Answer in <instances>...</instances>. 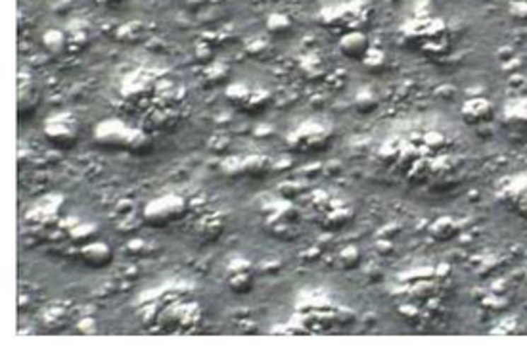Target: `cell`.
Returning <instances> with one entry per match:
<instances>
[{
	"instance_id": "obj_1",
	"label": "cell",
	"mask_w": 527,
	"mask_h": 351,
	"mask_svg": "<svg viewBox=\"0 0 527 351\" xmlns=\"http://www.w3.org/2000/svg\"><path fill=\"white\" fill-rule=\"evenodd\" d=\"M96 144L108 150H121L129 154H148L152 148L150 133L144 131V127L129 125L121 120H105L102 121L94 131Z\"/></svg>"
},
{
	"instance_id": "obj_2",
	"label": "cell",
	"mask_w": 527,
	"mask_h": 351,
	"mask_svg": "<svg viewBox=\"0 0 527 351\" xmlns=\"http://www.w3.org/2000/svg\"><path fill=\"white\" fill-rule=\"evenodd\" d=\"M265 231L278 240H294L299 234L301 226V212L290 200H277L267 206L263 215Z\"/></svg>"
},
{
	"instance_id": "obj_3",
	"label": "cell",
	"mask_w": 527,
	"mask_h": 351,
	"mask_svg": "<svg viewBox=\"0 0 527 351\" xmlns=\"http://www.w3.org/2000/svg\"><path fill=\"white\" fill-rule=\"evenodd\" d=\"M156 318L163 330L175 332V334H192L196 332V326L202 321V311H199L198 304L194 301L177 299L165 305Z\"/></svg>"
},
{
	"instance_id": "obj_4",
	"label": "cell",
	"mask_w": 527,
	"mask_h": 351,
	"mask_svg": "<svg viewBox=\"0 0 527 351\" xmlns=\"http://www.w3.org/2000/svg\"><path fill=\"white\" fill-rule=\"evenodd\" d=\"M330 142H332V129L316 121H305L296 127L286 139L288 150L301 156L323 152L328 148Z\"/></svg>"
},
{
	"instance_id": "obj_5",
	"label": "cell",
	"mask_w": 527,
	"mask_h": 351,
	"mask_svg": "<svg viewBox=\"0 0 527 351\" xmlns=\"http://www.w3.org/2000/svg\"><path fill=\"white\" fill-rule=\"evenodd\" d=\"M190 206L183 196L178 194H163L159 198L150 200L142 209V219L148 226L163 229L175 221H180L188 213Z\"/></svg>"
},
{
	"instance_id": "obj_6",
	"label": "cell",
	"mask_w": 527,
	"mask_h": 351,
	"mask_svg": "<svg viewBox=\"0 0 527 351\" xmlns=\"http://www.w3.org/2000/svg\"><path fill=\"white\" fill-rule=\"evenodd\" d=\"M318 21L326 29H334V31H340L342 35H345L351 33V31H363V27L369 25L370 12L364 4L351 2V4H345V6L324 10L318 16Z\"/></svg>"
},
{
	"instance_id": "obj_7",
	"label": "cell",
	"mask_w": 527,
	"mask_h": 351,
	"mask_svg": "<svg viewBox=\"0 0 527 351\" xmlns=\"http://www.w3.org/2000/svg\"><path fill=\"white\" fill-rule=\"evenodd\" d=\"M224 98L228 100V104L236 108L238 112L248 113V115L263 113L272 104V93L269 88L248 85V83H232L231 86H226Z\"/></svg>"
},
{
	"instance_id": "obj_8",
	"label": "cell",
	"mask_w": 527,
	"mask_h": 351,
	"mask_svg": "<svg viewBox=\"0 0 527 351\" xmlns=\"http://www.w3.org/2000/svg\"><path fill=\"white\" fill-rule=\"evenodd\" d=\"M42 134L50 146L58 150H69L77 144L81 137V123L79 120L69 112L54 113L48 117L42 127Z\"/></svg>"
},
{
	"instance_id": "obj_9",
	"label": "cell",
	"mask_w": 527,
	"mask_h": 351,
	"mask_svg": "<svg viewBox=\"0 0 527 351\" xmlns=\"http://www.w3.org/2000/svg\"><path fill=\"white\" fill-rule=\"evenodd\" d=\"M311 209L315 213V223L324 231H337L347 225L351 209L340 198H330L326 194H318L311 202Z\"/></svg>"
},
{
	"instance_id": "obj_10",
	"label": "cell",
	"mask_w": 527,
	"mask_h": 351,
	"mask_svg": "<svg viewBox=\"0 0 527 351\" xmlns=\"http://www.w3.org/2000/svg\"><path fill=\"white\" fill-rule=\"evenodd\" d=\"M223 279L226 288L236 294V296H245L251 294L255 288L257 272L250 259L245 258H232L226 267H224Z\"/></svg>"
},
{
	"instance_id": "obj_11",
	"label": "cell",
	"mask_w": 527,
	"mask_h": 351,
	"mask_svg": "<svg viewBox=\"0 0 527 351\" xmlns=\"http://www.w3.org/2000/svg\"><path fill=\"white\" fill-rule=\"evenodd\" d=\"M272 169V159L263 154H248L242 158H231L224 161V173L231 177H265Z\"/></svg>"
},
{
	"instance_id": "obj_12",
	"label": "cell",
	"mask_w": 527,
	"mask_h": 351,
	"mask_svg": "<svg viewBox=\"0 0 527 351\" xmlns=\"http://www.w3.org/2000/svg\"><path fill=\"white\" fill-rule=\"evenodd\" d=\"M18 115L20 121H27L33 117L40 106V88L35 79L27 71L20 73V85H18Z\"/></svg>"
},
{
	"instance_id": "obj_13",
	"label": "cell",
	"mask_w": 527,
	"mask_h": 351,
	"mask_svg": "<svg viewBox=\"0 0 527 351\" xmlns=\"http://www.w3.org/2000/svg\"><path fill=\"white\" fill-rule=\"evenodd\" d=\"M73 255L79 259L81 263H85L86 267H93V269L108 267L113 261V250L110 248V244L98 238L88 242V244L81 246Z\"/></svg>"
},
{
	"instance_id": "obj_14",
	"label": "cell",
	"mask_w": 527,
	"mask_h": 351,
	"mask_svg": "<svg viewBox=\"0 0 527 351\" xmlns=\"http://www.w3.org/2000/svg\"><path fill=\"white\" fill-rule=\"evenodd\" d=\"M67 40H69V52L81 54L83 50L91 47L93 42V27L88 25L85 20H71L66 27Z\"/></svg>"
},
{
	"instance_id": "obj_15",
	"label": "cell",
	"mask_w": 527,
	"mask_h": 351,
	"mask_svg": "<svg viewBox=\"0 0 527 351\" xmlns=\"http://www.w3.org/2000/svg\"><path fill=\"white\" fill-rule=\"evenodd\" d=\"M370 40L364 31H351L340 37V50L351 60H361L369 54Z\"/></svg>"
},
{
	"instance_id": "obj_16",
	"label": "cell",
	"mask_w": 527,
	"mask_h": 351,
	"mask_svg": "<svg viewBox=\"0 0 527 351\" xmlns=\"http://www.w3.org/2000/svg\"><path fill=\"white\" fill-rule=\"evenodd\" d=\"M223 229H224V219L221 217L219 213H209V215L199 217L196 226H194L196 236H198L202 242H213V240H217L219 236L223 234Z\"/></svg>"
},
{
	"instance_id": "obj_17",
	"label": "cell",
	"mask_w": 527,
	"mask_h": 351,
	"mask_svg": "<svg viewBox=\"0 0 527 351\" xmlns=\"http://www.w3.org/2000/svg\"><path fill=\"white\" fill-rule=\"evenodd\" d=\"M42 48L47 50L50 56H71L69 52V40H67L66 29H48L47 33L42 35Z\"/></svg>"
},
{
	"instance_id": "obj_18",
	"label": "cell",
	"mask_w": 527,
	"mask_h": 351,
	"mask_svg": "<svg viewBox=\"0 0 527 351\" xmlns=\"http://www.w3.org/2000/svg\"><path fill=\"white\" fill-rule=\"evenodd\" d=\"M291 29H294V21L288 13L274 12L267 18V31L272 37H286L291 33Z\"/></svg>"
},
{
	"instance_id": "obj_19",
	"label": "cell",
	"mask_w": 527,
	"mask_h": 351,
	"mask_svg": "<svg viewBox=\"0 0 527 351\" xmlns=\"http://www.w3.org/2000/svg\"><path fill=\"white\" fill-rule=\"evenodd\" d=\"M491 115H493V112L485 100H474L470 104H464V120H468L470 125H477L481 121H487Z\"/></svg>"
},
{
	"instance_id": "obj_20",
	"label": "cell",
	"mask_w": 527,
	"mask_h": 351,
	"mask_svg": "<svg viewBox=\"0 0 527 351\" xmlns=\"http://www.w3.org/2000/svg\"><path fill=\"white\" fill-rule=\"evenodd\" d=\"M146 37V27L142 23H125L117 29V39L121 42L137 45Z\"/></svg>"
},
{
	"instance_id": "obj_21",
	"label": "cell",
	"mask_w": 527,
	"mask_h": 351,
	"mask_svg": "<svg viewBox=\"0 0 527 351\" xmlns=\"http://www.w3.org/2000/svg\"><path fill=\"white\" fill-rule=\"evenodd\" d=\"M357 263H359V252H357L355 248H347V250L342 253V265L351 269V267H355Z\"/></svg>"
},
{
	"instance_id": "obj_22",
	"label": "cell",
	"mask_w": 527,
	"mask_h": 351,
	"mask_svg": "<svg viewBox=\"0 0 527 351\" xmlns=\"http://www.w3.org/2000/svg\"><path fill=\"white\" fill-rule=\"evenodd\" d=\"M213 0H185V4L192 10H202V8L209 6Z\"/></svg>"
},
{
	"instance_id": "obj_23",
	"label": "cell",
	"mask_w": 527,
	"mask_h": 351,
	"mask_svg": "<svg viewBox=\"0 0 527 351\" xmlns=\"http://www.w3.org/2000/svg\"><path fill=\"white\" fill-rule=\"evenodd\" d=\"M100 6H115V4H121V2H127V0H94Z\"/></svg>"
}]
</instances>
